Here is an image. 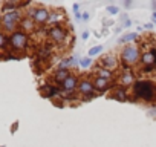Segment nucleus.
Wrapping results in <instances>:
<instances>
[{"instance_id": "23", "label": "nucleus", "mask_w": 156, "mask_h": 147, "mask_svg": "<svg viewBox=\"0 0 156 147\" xmlns=\"http://www.w3.org/2000/svg\"><path fill=\"white\" fill-rule=\"evenodd\" d=\"M81 19H83V20H89V14H87V13H84Z\"/></svg>"}, {"instance_id": "20", "label": "nucleus", "mask_w": 156, "mask_h": 147, "mask_svg": "<svg viewBox=\"0 0 156 147\" xmlns=\"http://www.w3.org/2000/svg\"><path fill=\"white\" fill-rule=\"evenodd\" d=\"M23 26H25L26 29H31V28H32V22H31V20H23Z\"/></svg>"}, {"instance_id": "22", "label": "nucleus", "mask_w": 156, "mask_h": 147, "mask_svg": "<svg viewBox=\"0 0 156 147\" xmlns=\"http://www.w3.org/2000/svg\"><path fill=\"white\" fill-rule=\"evenodd\" d=\"M89 38V32L86 31V32H83V40H87Z\"/></svg>"}, {"instance_id": "10", "label": "nucleus", "mask_w": 156, "mask_h": 147, "mask_svg": "<svg viewBox=\"0 0 156 147\" xmlns=\"http://www.w3.org/2000/svg\"><path fill=\"white\" fill-rule=\"evenodd\" d=\"M80 92L81 94H84V95H90V94H94V83H90V81H87V80H84V81H81L80 83Z\"/></svg>"}, {"instance_id": "2", "label": "nucleus", "mask_w": 156, "mask_h": 147, "mask_svg": "<svg viewBox=\"0 0 156 147\" xmlns=\"http://www.w3.org/2000/svg\"><path fill=\"white\" fill-rule=\"evenodd\" d=\"M138 58H139V51H138L136 46H127V48H124V51L121 54V60L126 64H133V63L138 61Z\"/></svg>"}, {"instance_id": "9", "label": "nucleus", "mask_w": 156, "mask_h": 147, "mask_svg": "<svg viewBox=\"0 0 156 147\" xmlns=\"http://www.w3.org/2000/svg\"><path fill=\"white\" fill-rule=\"evenodd\" d=\"M61 86H63V89L64 91H67V92H72L75 88H76V78L73 77V75H69L63 83H61Z\"/></svg>"}, {"instance_id": "15", "label": "nucleus", "mask_w": 156, "mask_h": 147, "mask_svg": "<svg viewBox=\"0 0 156 147\" xmlns=\"http://www.w3.org/2000/svg\"><path fill=\"white\" fill-rule=\"evenodd\" d=\"M115 97H116V100H121V101L127 100V95H126V91H124V89H116Z\"/></svg>"}, {"instance_id": "11", "label": "nucleus", "mask_w": 156, "mask_h": 147, "mask_svg": "<svg viewBox=\"0 0 156 147\" xmlns=\"http://www.w3.org/2000/svg\"><path fill=\"white\" fill-rule=\"evenodd\" d=\"M94 88H95L97 91H106V89L109 88V80H104V78L97 77L95 81H94Z\"/></svg>"}, {"instance_id": "3", "label": "nucleus", "mask_w": 156, "mask_h": 147, "mask_svg": "<svg viewBox=\"0 0 156 147\" xmlns=\"http://www.w3.org/2000/svg\"><path fill=\"white\" fill-rule=\"evenodd\" d=\"M20 14L17 11H8L5 16H3V26L8 29V31H12L17 25V20H19Z\"/></svg>"}, {"instance_id": "1", "label": "nucleus", "mask_w": 156, "mask_h": 147, "mask_svg": "<svg viewBox=\"0 0 156 147\" xmlns=\"http://www.w3.org/2000/svg\"><path fill=\"white\" fill-rule=\"evenodd\" d=\"M135 97L144 101H154L156 100V84L148 80H141L133 84Z\"/></svg>"}, {"instance_id": "7", "label": "nucleus", "mask_w": 156, "mask_h": 147, "mask_svg": "<svg viewBox=\"0 0 156 147\" xmlns=\"http://www.w3.org/2000/svg\"><path fill=\"white\" fill-rule=\"evenodd\" d=\"M32 17H34V20H35V22L43 23V22L49 20V11H48V9H44V8L35 9V11L32 13Z\"/></svg>"}, {"instance_id": "21", "label": "nucleus", "mask_w": 156, "mask_h": 147, "mask_svg": "<svg viewBox=\"0 0 156 147\" xmlns=\"http://www.w3.org/2000/svg\"><path fill=\"white\" fill-rule=\"evenodd\" d=\"M6 43V38H5V35L3 34H0V46H3Z\"/></svg>"}, {"instance_id": "24", "label": "nucleus", "mask_w": 156, "mask_h": 147, "mask_svg": "<svg viewBox=\"0 0 156 147\" xmlns=\"http://www.w3.org/2000/svg\"><path fill=\"white\" fill-rule=\"evenodd\" d=\"M153 20L156 22V13H153Z\"/></svg>"}, {"instance_id": "16", "label": "nucleus", "mask_w": 156, "mask_h": 147, "mask_svg": "<svg viewBox=\"0 0 156 147\" xmlns=\"http://www.w3.org/2000/svg\"><path fill=\"white\" fill-rule=\"evenodd\" d=\"M136 37H138V35H136V34H133V32H132V34H127L124 38H119V43H127V41H132V40H135Z\"/></svg>"}, {"instance_id": "13", "label": "nucleus", "mask_w": 156, "mask_h": 147, "mask_svg": "<svg viewBox=\"0 0 156 147\" xmlns=\"http://www.w3.org/2000/svg\"><path fill=\"white\" fill-rule=\"evenodd\" d=\"M69 77V70L66 69V70H63V69H58L57 72H55V81H60V83H63L66 78Z\"/></svg>"}, {"instance_id": "5", "label": "nucleus", "mask_w": 156, "mask_h": 147, "mask_svg": "<svg viewBox=\"0 0 156 147\" xmlns=\"http://www.w3.org/2000/svg\"><path fill=\"white\" fill-rule=\"evenodd\" d=\"M118 66V61L115 58V55H104L101 60H100V67H104V69H115Z\"/></svg>"}, {"instance_id": "14", "label": "nucleus", "mask_w": 156, "mask_h": 147, "mask_svg": "<svg viewBox=\"0 0 156 147\" xmlns=\"http://www.w3.org/2000/svg\"><path fill=\"white\" fill-rule=\"evenodd\" d=\"M133 81V75L130 72H126L124 75H122V80H121V83L122 84H129V83H132Z\"/></svg>"}, {"instance_id": "4", "label": "nucleus", "mask_w": 156, "mask_h": 147, "mask_svg": "<svg viewBox=\"0 0 156 147\" xmlns=\"http://www.w3.org/2000/svg\"><path fill=\"white\" fill-rule=\"evenodd\" d=\"M11 45L16 48V49H23L26 46V35L23 32H16L12 34L11 37Z\"/></svg>"}, {"instance_id": "8", "label": "nucleus", "mask_w": 156, "mask_h": 147, "mask_svg": "<svg viewBox=\"0 0 156 147\" xmlns=\"http://www.w3.org/2000/svg\"><path fill=\"white\" fill-rule=\"evenodd\" d=\"M142 63L145 66H151L156 63V51H147L142 54Z\"/></svg>"}, {"instance_id": "12", "label": "nucleus", "mask_w": 156, "mask_h": 147, "mask_svg": "<svg viewBox=\"0 0 156 147\" xmlns=\"http://www.w3.org/2000/svg\"><path fill=\"white\" fill-rule=\"evenodd\" d=\"M97 74H98L100 78H104V80H110L112 78V70L104 69V67H98L97 69Z\"/></svg>"}, {"instance_id": "17", "label": "nucleus", "mask_w": 156, "mask_h": 147, "mask_svg": "<svg viewBox=\"0 0 156 147\" xmlns=\"http://www.w3.org/2000/svg\"><path fill=\"white\" fill-rule=\"evenodd\" d=\"M101 49H103V46H95V48H92V49L89 51V55H90V57H95V55H98V54L101 52Z\"/></svg>"}, {"instance_id": "18", "label": "nucleus", "mask_w": 156, "mask_h": 147, "mask_svg": "<svg viewBox=\"0 0 156 147\" xmlns=\"http://www.w3.org/2000/svg\"><path fill=\"white\" fill-rule=\"evenodd\" d=\"M90 63H92L90 58H81V60H80V66H81V67H89Z\"/></svg>"}, {"instance_id": "6", "label": "nucleus", "mask_w": 156, "mask_h": 147, "mask_svg": "<svg viewBox=\"0 0 156 147\" xmlns=\"http://www.w3.org/2000/svg\"><path fill=\"white\" fill-rule=\"evenodd\" d=\"M49 35H51V38H52L54 41L61 43V41H64V38H66V31H64L63 28H60V26H55V28H52V29L49 31Z\"/></svg>"}, {"instance_id": "19", "label": "nucleus", "mask_w": 156, "mask_h": 147, "mask_svg": "<svg viewBox=\"0 0 156 147\" xmlns=\"http://www.w3.org/2000/svg\"><path fill=\"white\" fill-rule=\"evenodd\" d=\"M118 11H119V9H118L116 6H107V13H109V14H112V16L118 14Z\"/></svg>"}]
</instances>
